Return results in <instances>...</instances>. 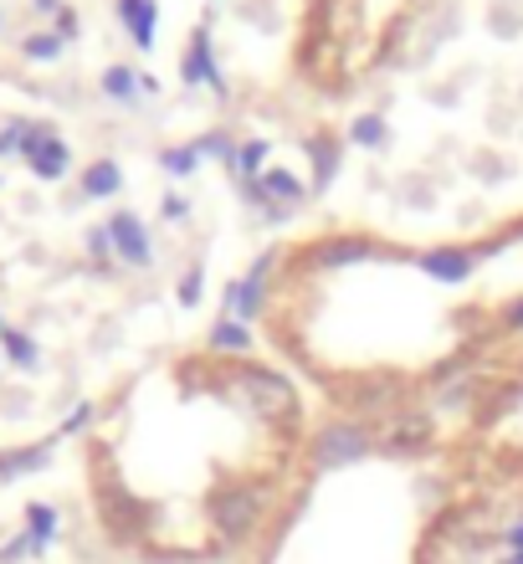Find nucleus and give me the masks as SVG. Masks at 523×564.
I'll use <instances>...</instances> for the list:
<instances>
[{"instance_id":"1","label":"nucleus","mask_w":523,"mask_h":564,"mask_svg":"<svg viewBox=\"0 0 523 564\" xmlns=\"http://www.w3.org/2000/svg\"><path fill=\"white\" fill-rule=\"evenodd\" d=\"M231 395L247 416H257L262 426H298V390L293 380L272 370H257V365H241L231 370Z\"/></svg>"},{"instance_id":"2","label":"nucleus","mask_w":523,"mask_h":564,"mask_svg":"<svg viewBox=\"0 0 523 564\" xmlns=\"http://www.w3.org/2000/svg\"><path fill=\"white\" fill-rule=\"evenodd\" d=\"M92 191H113V164H98V170H92Z\"/></svg>"},{"instance_id":"3","label":"nucleus","mask_w":523,"mask_h":564,"mask_svg":"<svg viewBox=\"0 0 523 564\" xmlns=\"http://www.w3.org/2000/svg\"><path fill=\"white\" fill-rule=\"evenodd\" d=\"M503 324H509V328H523V297H519V303H509V308H503Z\"/></svg>"}]
</instances>
